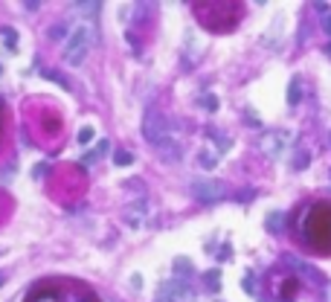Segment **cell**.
Here are the masks:
<instances>
[{"label":"cell","mask_w":331,"mask_h":302,"mask_svg":"<svg viewBox=\"0 0 331 302\" xmlns=\"http://www.w3.org/2000/svg\"><path fill=\"white\" fill-rule=\"evenodd\" d=\"M285 145H288V134H282V131H279V134H268V137L261 140V148H264L268 157H279Z\"/></svg>","instance_id":"cell-6"},{"label":"cell","mask_w":331,"mask_h":302,"mask_svg":"<svg viewBox=\"0 0 331 302\" xmlns=\"http://www.w3.org/2000/svg\"><path fill=\"white\" fill-rule=\"evenodd\" d=\"M29 302H61V285H50V288H35ZM67 302H96L90 293H81V288H67Z\"/></svg>","instance_id":"cell-3"},{"label":"cell","mask_w":331,"mask_h":302,"mask_svg":"<svg viewBox=\"0 0 331 302\" xmlns=\"http://www.w3.org/2000/svg\"><path fill=\"white\" fill-rule=\"evenodd\" d=\"M0 73H3V67H0Z\"/></svg>","instance_id":"cell-16"},{"label":"cell","mask_w":331,"mask_h":302,"mask_svg":"<svg viewBox=\"0 0 331 302\" xmlns=\"http://www.w3.org/2000/svg\"><path fill=\"white\" fill-rule=\"evenodd\" d=\"M90 47H93V27H87V24L73 27V32L67 35V41H64V64L79 67V64L87 58Z\"/></svg>","instance_id":"cell-2"},{"label":"cell","mask_w":331,"mask_h":302,"mask_svg":"<svg viewBox=\"0 0 331 302\" xmlns=\"http://www.w3.org/2000/svg\"><path fill=\"white\" fill-rule=\"evenodd\" d=\"M328 302H331V288H328Z\"/></svg>","instance_id":"cell-15"},{"label":"cell","mask_w":331,"mask_h":302,"mask_svg":"<svg viewBox=\"0 0 331 302\" xmlns=\"http://www.w3.org/2000/svg\"><path fill=\"white\" fill-rule=\"evenodd\" d=\"M325 53H328V55H331V44H328V47H325Z\"/></svg>","instance_id":"cell-14"},{"label":"cell","mask_w":331,"mask_h":302,"mask_svg":"<svg viewBox=\"0 0 331 302\" xmlns=\"http://www.w3.org/2000/svg\"><path fill=\"white\" fill-rule=\"evenodd\" d=\"M279 221H282V215H270V218H268V230H273V232H276L279 230V227H282V224H279Z\"/></svg>","instance_id":"cell-11"},{"label":"cell","mask_w":331,"mask_h":302,"mask_svg":"<svg viewBox=\"0 0 331 302\" xmlns=\"http://www.w3.org/2000/svg\"><path fill=\"white\" fill-rule=\"evenodd\" d=\"M325 32H328V35H331V15H328V18H325Z\"/></svg>","instance_id":"cell-13"},{"label":"cell","mask_w":331,"mask_h":302,"mask_svg":"<svg viewBox=\"0 0 331 302\" xmlns=\"http://www.w3.org/2000/svg\"><path fill=\"white\" fill-rule=\"evenodd\" d=\"M288 265H294L299 273H305V276H311L314 282H322V273H317L311 265H305V262H299V258H294V256H288Z\"/></svg>","instance_id":"cell-7"},{"label":"cell","mask_w":331,"mask_h":302,"mask_svg":"<svg viewBox=\"0 0 331 302\" xmlns=\"http://www.w3.org/2000/svg\"><path fill=\"white\" fill-rule=\"evenodd\" d=\"M204 102H206V105H204L206 111H215V107H218V102H215V96H206Z\"/></svg>","instance_id":"cell-12"},{"label":"cell","mask_w":331,"mask_h":302,"mask_svg":"<svg viewBox=\"0 0 331 302\" xmlns=\"http://www.w3.org/2000/svg\"><path fill=\"white\" fill-rule=\"evenodd\" d=\"M299 102V79H291V88H288V105H296Z\"/></svg>","instance_id":"cell-8"},{"label":"cell","mask_w":331,"mask_h":302,"mask_svg":"<svg viewBox=\"0 0 331 302\" xmlns=\"http://www.w3.org/2000/svg\"><path fill=\"white\" fill-rule=\"evenodd\" d=\"M93 134H96V131H93L90 125H87V128H81V131H79V142H90V140H93Z\"/></svg>","instance_id":"cell-10"},{"label":"cell","mask_w":331,"mask_h":302,"mask_svg":"<svg viewBox=\"0 0 331 302\" xmlns=\"http://www.w3.org/2000/svg\"><path fill=\"white\" fill-rule=\"evenodd\" d=\"M160 299L163 302H195V293H192V288L186 282L174 279V282L160 285Z\"/></svg>","instance_id":"cell-4"},{"label":"cell","mask_w":331,"mask_h":302,"mask_svg":"<svg viewBox=\"0 0 331 302\" xmlns=\"http://www.w3.org/2000/svg\"><path fill=\"white\" fill-rule=\"evenodd\" d=\"M192 195L201 201V204H215L218 198H224V186L218 180H195L192 183Z\"/></svg>","instance_id":"cell-5"},{"label":"cell","mask_w":331,"mask_h":302,"mask_svg":"<svg viewBox=\"0 0 331 302\" xmlns=\"http://www.w3.org/2000/svg\"><path fill=\"white\" fill-rule=\"evenodd\" d=\"M160 302H163V299H160Z\"/></svg>","instance_id":"cell-17"},{"label":"cell","mask_w":331,"mask_h":302,"mask_svg":"<svg viewBox=\"0 0 331 302\" xmlns=\"http://www.w3.org/2000/svg\"><path fill=\"white\" fill-rule=\"evenodd\" d=\"M114 163H117V166H128V163H134V157H131L128 151H119V154H114Z\"/></svg>","instance_id":"cell-9"},{"label":"cell","mask_w":331,"mask_h":302,"mask_svg":"<svg viewBox=\"0 0 331 302\" xmlns=\"http://www.w3.org/2000/svg\"><path fill=\"white\" fill-rule=\"evenodd\" d=\"M143 134L166 160H180V157H183V151H180L178 140H174V134H171L169 122H166V116H163L160 111H148V114H145Z\"/></svg>","instance_id":"cell-1"}]
</instances>
